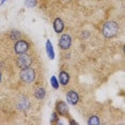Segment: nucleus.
I'll list each match as a JSON object with an SVG mask.
<instances>
[{"instance_id": "f8f14e48", "label": "nucleus", "mask_w": 125, "mask_h": 125, "mask_svg": "<svg viewBox=\"0 0 125 125\" xmlns=\"http://www.w3.org/2000/svg\"><path fill=\"white\" fill-rule=\"evenodd\" d=\"M99 123H100V122H99V119H98V116H91L90 120H89V122H88V124H89V125H93V124L98 125Z\"/></svg>"}, {"instance_id": "39448f33", "label": "nucleus", "mask_w": 125, "mask_h": 125, "mask_svg": "<svg viewBox=\"0 0 125 125\" xmlns=\"http://www.w3.org/2000/svg\"><path fill=\"white\" fill-rule=\"evenodd\" d=\"M71 43H72V39L69 34H63L59 41V45L62 49H67L71 46Z\"/></svg>"}, {"instance_id": "a211bd4d", "label": "nucleus", "mask_w": 125, "mask_h": 125, "mask_svg": "<svg viewBox=\"0 0 125 125\" xmlns=\"http://www.w3.org/2000/svg\"><path fill=\"white\" fill-rule=\"evenodd\" d=\"M5 1H7V0H2V1H1V4H3V3H4V2H5Z\"/></svg>"}, {"instance_id": "dca6fc26", "label": "nucleus", "mask_w": 125, "mask_h": 125, "mask_svg": "<svg viewBox=\"0 0 125 125\" xmlns=\"http://www.w3.org/2000/svg\"><path fill=\"white\" fill-rule=\"evenodd\" d=\"M19 33H18V32L17 31H13L12 32V36H11V37H12V40H14V39H17V37H19Z\"/></svg>"}, {"instance_id": "6ab92c4d", "label": "nucleus", "mask_w": 125, "mask_h": 125, "mask_svg": "<svg viewBox=\"0 0 125 125\" xmlns=\"http://www.w3.org/2000/svg\"><path fill=\"white\" fill-rule=\"evenodd\" d=\"M0 81H1V72H0Z\"/></svg>"}, {"instance_id": "4468645a", "label": "nucleus", "mask_w": 125, "mask_h": 125, "mask_svg": "<svg viewBox=\"0 0 125 125\" xmlns=\"http://www.w3.org/2000/svg\"><path fill=\"white\" fill-rule=\"evenodd\" d=\"M25 4L28 8H33L36 4V0H25Z\"/></svg>"}, {"instance_id": "20e7f679", "label": "nucleus", "mask_w": 125, "mask_h": 125, "mask_svg": "<svg viewBox=\"0 0 125 125\" xmlns=\"http://www.w3.org/2000/svg\"><path fill=\"white\" fill-rule=\"evenodd\" d=\"M28 48H29L28 43H27L26 41L21 40V41H18V42L15 44L14 49H15V53L16 54L20 55V54H26V51L28 50Z\"/></svg>"}, {"instance_id": "423d86ee", "label": "nucleus", "mask_w": 125, "mask_h": 125, "mask_svg": "<svg viewBox=\"0 0 125 125\" xmlns=\"http://www.w3.org/2000/svg\"><path fill=\"white\" fill-rule=\"evenodd\" d=\"M66 100L70 104L75 105V104H77L78 100H79V96H78V94L76 93L75 91H70L69 93L66 94Z\"/></svg>"}, {"instance_id": "ddd939ff", "label": "nucleus", "mask_w": 125, "mask_h": 125, "mask_svg": "<svg viewBox=\"0 0 125 125\" xmlns=\"http://www.w3.org/2000/svg\"><path fill=\"white\" fill-rule=\"evenodd\" d=\"M50 82H51V86H53L54 89H58L59 88V83H58V79L55 77V76H53L50 79Z\"/></svg>"}, {"instance_id": "9b49d317", "label": "nucleus", "mask_w": 125, "mask_h": 125, "mask_svg": "<svg viewBox=\"0 0 125 125\" xmlns=\"http://www.w3.org/2000/svg\"><path fill=\"white\" fill-rule=\"evenodd\" d=\"M34 95H35V97H36V98H39V99H43V98L45 97V90H44L43 88H39V89H36V90H35Z\"/></svg>"}, {"instance_id": "7ed1b4c3", "label": "nucleus", "mask_w": 125, "mask_h": 125, "mask_svg": "<svg viewBox=\"0 0 125 125\" xmlns=\"http://www.w3.org/2000/svg\"><path fill=\"white\" fill-rule=\"evenodd\" d=\"M31 58L29 56H27L26 54H20L19 57L17 59V65L21 69H26V67H29L31 64Z\"/></svg>"}, {"instance_id": "0eeeda50", "label": "nucleus", "mask_w": 125, "mask_h": 125, "mask_svg": "<svg viewBox=\"0 0 125 125\" xmlns=\"http://www.w3.org/2000/svg\"><path fill=\"white\" fill-rule=\"evenodd\" d=\"M57 111H58L59 115L64 116V115H66L67 111H69V107H67V105L65 104L64 102H59L58 104H57Z\"/></svg>"}, {"instance_id": "f03ea898", "label": "nucleus", "mask_w": 125, "mask_h": 125, "mask_svg": "<svg viewBox=\"0 0 125 125\" xmlns=\"http://www.w3.org/2000/svg\"><path fill=\"white\" fill-rule=\"evenodd\" d=\"M20 78L24 82L30 83L34 80L35 78V72L30 67H26L20 72Z\"/></svg>"}, {"instance_id": "9d476101", "label": "nucleus", "mask_w": 125, "mask_h": 125, "mask_svg": "<svg viewBox=\"0 0 125 125\" xmlns=\"http://www.w3.org/2000/svg\"><path fill=\"white\" fill-rule=\"evenodd\" d=\"M70 80V76L67 74L66 72H61L60 75H59V81H60L61 85H67V82H69Z\"/></svg>"}, {"instance_id": "2eb2a0df", "label": "nucleus", "mask_w": 125, "mask_h": 125, "mask_svg": "<svg viewBox=\"0 0 125 125\" xmlns=\"http://www.w3.org/2000/svg\"><path fill=\"white\" fill-rule=\"evenodd\" d=\"M19 103H21V105L23 106H20V109H24V110H26L27 108H28V106H29V103H28V100H27L26 98H24V99H21Z\"/></svg>"}, {"instance_id": "6e6552de", "label": "nucleus", "mask_w": 125, "mask_h": 125, "mask_svg": "<svg viewBox=\"0 0 125 125\" xmlns=\"http://www.w3.org/2000/svg\"><path fill=\"white\" fill-rule=\"evenodd\" d=\"M46 53H47V56L49 57L50 60H54L55 59V51H54L53 48V44L49 40L46 42Z\"/></svg>"}, {"instance_id": "f257e3e1", "label": "nucleus", "mask_w": 125, "mask_h": 125, "mask_svg": "<svg viewBox=\"0 0 125 125\" xmlns=\"http://www.w3.org/2000/svg\"><path fill=\"white\" fill-rule=\"evenodd\" d=\"M118 30H119V27L116 25V23L109 21V23H106L104 27H103V34L106 37H112L113 35L116 34Z\"/></svg>"}, {"instance_id": "f3484780", "label": "nucleus", "mask_w": 125, "mask_h": 125, "mask_svg": "<svg viewBox=\"0 0 125 125\" xmlns=\"http://www.w3.org/2000/svg\"><path fill=\"white\" fill-rule=\"evenodd\" d=\"M56 116H56V113H53V118H51V122H54V121L56 120V119H57Z\"/></svg>"}, {"instance_id": "1a4fd4ad", "label": "nucleus", "mask_w": 125, "mask_h": 125, "mask_svg": "<svg viewBox=\"0 0 125 125\" xmlns=\"http://www.w3.org/2000/svg\"><path fill=\"white\" fill-rule=\"evenodd\" d=\"M54 28H55V31L58 32V33L62 32V30H63V28H64L63 21H62L60 18H57L55 20V23H54Z\"/></svg>"}]
</instances>
